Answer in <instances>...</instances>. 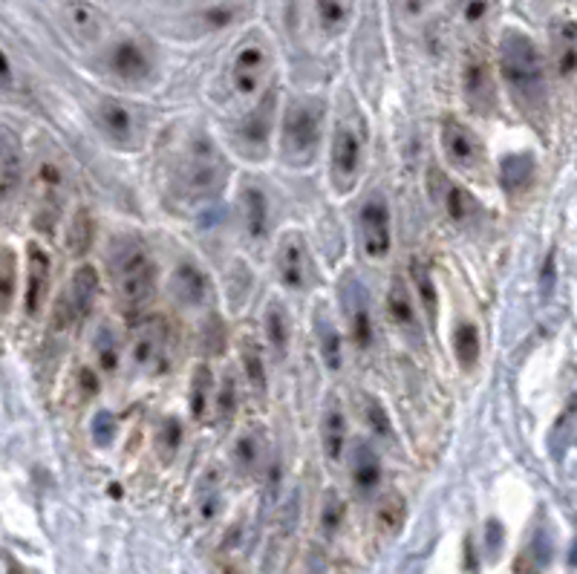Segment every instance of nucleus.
Segmentation results:
<instances>
[{"mask_svg":"<svg viewBox=\"0 0 577 574\" xmlns=\"http://www.w3.org/2000/svg\"><path fill=\"white\" fill-rule=\"evenodd\" d=\"M404 519H407V503H404V496L395 494V491L381 496L379 505H376V526H379L381 535L395 537L402 531Z\"/></svg>","mask_w":577,"mask_h":574,"instance_id":"a878e982","label":"nucleus"},{"mask_svg":"<svg viewBox=\"0 0 577 574\" xmlns=\"http://www.w3.org/2000/svg\"><path fill=\"white\" fill-rule=\"evenodd\" d=\"M180 441H183V427H180L176 418H168L165 427L159 431V448H162V454L171 459L176 454V448H180Z\"/></svg>","mask_w":577,"mask_h":574,"instance_id":"c03bdc74","label":"nucleus"},{"mask_svg":"<svg viewBox=\"0 0 577 574\" xmlns=\"http://www.w3.org/2000/svg\"><path fill=\"white\" fill-rule=\"evenodd\" d=\"M263 433L261 431H245L238 441H234V450H231V459L238 464V471L252 473L257 471V464L263 459Z\"/></svg>","mask_w":577,"mask_h":574,"instance_id":"c85d7f7f","label":"nucleus"},{"mask_svg":"<svg viewBox=\"0 0 577 574\" xmlns=\"http://www.w3.org/2000/svg\"><path fill=\"white\" fill-rule=\"evenodd\" d=\"M344 503H341L338 496L335 494H326L324 505H321V528H324L326 537H333L335 531L341 528V523H344Z\"/></svg>","mask_w":577,"mask_h":574,"instance_id":"37998d69","label":"nucleus"},{"mask_svg":"<svg viewBox=\"0 0 577 574\" xmlns=\"http://www.w3.org/2000/svg\"><path fill=\"white\" fill-rule=\"evenodd\" d=\"M462 93L476 113H488L497 102V84L488 58L480 49H471L462 64Z\"/></svg>","mask_w":577,"mask_h":574,"instance_id":"1a4fd4ad","label":"nucleus"},{"mask_svg":"<svg viewBox=\"0 0 577 574\" xmlns=\"http://www.w3.org/2000/svg\"><path fill=\"white\" fill-rule=\"evenodd\" d=\"M361 159H365V148H361V136L349 125H338L333 136V182L338 191H353L361 173Z\"/></svg>","mask_w":577,"mask_h":574,"instance_id":"9b49d317","label":"nucleus"},{"mask_svg":"<svg viewBox=\"0 0 577 574\" xmlns=\"http://www.w3.org/2000/svg\"><path fill=\"white\" fill-rule=\"evenodd\" d=\"M411 277H413V291L419 295L425 315L436 323V315H439V298H436L434 277H430V272H427L425 260H419V257L411 260Z\"/></svg>","mask_w":577,"mask_h":574,"instance_id":"c756f323","label":"nucleus"},{"mask_svg":"<svg viewBox=\"0 0 577 574\" xmlns=\"http://www.w3.org/2000/svg\"><path fill=\"white\" fill-rule=\"evenodd\" d=\"M111 72L127 84H142L153 72V58L142 41L125 38L111 53Z\"/></svg>","mask_w":577,"mask_h":574,"instance_id":"f8f14e48","label":"nucleus"},{"mask_svg":"<svg viewBox=\"0 0 577 574\" xmlns=\"http://www.w3.org/2000/svg\"><path fill=\"white\" fill-rule=\"evenodd\" d=\"M494 7H497V0H457L459 21L471 26V30H480V26H485L491 21Z\"/></svg>","mask_w":577,"mask_h":574,"instance_id":"4c0bfd02","label":"nucleus"},{"mask_svg":"<svg viewBox=\"0 0 577 574\" xmlns=\"http://www.w3.org/2000/svg\"><path fill=\"white\" fill-rule=\"evenodd\" d=\"M349 330H353V338H356V344L361 349H370L376 332H372L370 307H367L361 289L349 291Z\"/></svg>","mask_w":577,"mask_h":574,"instance_id":"bb28decb","label":"nucleus"},{"mask_svg":"<svg viewBox=\"0 0 577 574\" xmlns=\"http://www.w3.org/2000/svg\"><path fill=\"white\" fill-rule=\"evenodd\" d=\"M49 291V254L41 245L32 243L26 252V295H24V309L26 315L35 318L44 309Z\"/></svg>","mask_w":577,"mask_h":574,"instance_id":"2eb2a0df","label":"nucleus"},{"mask_svg":"<svg viewBox=\"0 0 577 574\" xmlns=\"http://www.w3.org/2000/svg\"><path fill=\"white\" fill-rule=\"evenodd\" d=\"M488 531H491V535H488V540H491V551H497V543H499V526H497V523H491Z\"/></svg>","mask_w":577,"mask_h":574,"instance_id":"603ef678","label":"nucleus"},{"mask_svg":"<svg viewBox=\"0 0 577 574\" xmlns=\"http://www.w3.org/2000/svg\"><path fill=\"white\" fill-rule=\"evenodd\" d=\"M499 180L508 194H522L534 180V159L529 153H511L499 165Z\"/></svg>","mask_w":577,"mask_h":574,"instance_id":"393cba45","label":"nucleus"},{"mask_svg":"<svg viewBox=\"0 0 577 574\" xmlns=\"http://www.w3.org/2000/svg\"><path fill=\"white\" fill-rule=\"evenodd\" d=\"M130 353H134V364L142 372H165L168 367V355H171V330L162 318H148L136 326L134 332V344H130Z\"/></svg>","mask_w":577,"mask_h":574,"instance_id":"423d86ee","label":"nucleus"},{"mask_svg":"<svg viewBox=\"0 0 577 574\" xmlns=\"http://www.w3.org/2000/svg\"><path fill=\"white\" fill-rule=\"evenodd\" d=\"M203 21H206L211 30H220V26H226V24H231V21H234V9H226V7L208 9L206 15H203Z\"/></svg>","mask_w":577,"mask_h":574,"instance_id":"de8ad7c7","label":"nucleus"},{"mask_svg":"<svg viewBox=\"0 0 577 574\" xmlns=\"http://www.w3.org/2000/svg\"><path fill=\"white\" fill-rule=\"evenodd\" d=\"M318 7V24L326 35H338L341 30H347L349 15H353V0H315Z\"/></svg>","mask_w":577,"mask_h":574,"instance_id":"473e14b6","label":"nucleus"},{"mask_svg":"<svg viewBox=\"0 0 577 574\" xmlns=\"http://www.w3.org/2000/svg\"><path fill=\"white\" fill-rule=\"evenodd\" d=\"M93 217H90L88 211H79L76 217H72V222L67 226V240H64V249H67V254H72V257H81V254L88 252L90 243H93Z\"/></svg>","mask_w":577,"mask_h":574,"instance_id":"f704fd0d","label":"nucleus"},{"mask_svg":"<svg viewBox=\"0 0 577 574\" xmlns=\"http://www.w3.org/2000/svg\"><path fill=\"white\" fill-rule=\"evenodd\" d=\"M21 182V145L12 134H3V153H0V191L3 197H12V188Z\"/></svg>","mask_w":577,"mask_h":574,"instance_id":"7c9ffc66","label":"nucleus"},{"mask_svg":"<svg viewBox=\"0 0 577 574\" xmlns=\"http://www.w3.org/2000/svg\"><path fill=\"white\" fill-rule=\"evenodd\" d=\"M95 353H99V361L107 372L119 370V349H116V338L107 326L99 330V338H95Z\"/></svg>","mask_w":577,"mask_h":574,"instance_id":"79ce46f5","label":"nucleus"},{"mask_svg":"<svg viewBox=\"0 0 577 574\" xmlns=\"http://www.w3.org/2000/svg\"><path fill=\"white\" fill-rule=\"evenodd\" d=\"M480 349H483V344H480V332H476L474 323H459L457 332H453V353H457V361L462 364L465 370H471V367L480 361Z\"/></svg>","mask_w":577,"mask_h":574,"instance_id":"72a5a7b5","label":"nucleus"},{"mask_svg":"<svg viewBox=\"0 0 577 574\" xmlns=\"http://www.w3.org/2000/svg\"><path fill=\"white\" fill-rule=\"evenodd\" d=\"M15 252H12V249H3V254H0V303H3V312L12 309V298H15Z\"/></svg>","mask_w":577,"mask_h":574,"instance_id":"58836bf2","label":"nucleus"},{"mask_svg":"<svg viewBox=\"0 0 577 574\" xmlns=\"http://www.w3.org/2000/svg\"><path fill=\"white\" fill-rule=\"evenodd\" d=\"M243 364H245V378H249V384H252L257 393H263V390H266V367H263L261 349L254 344H245Z\"/></svg>","mask_w":577,"mask_h":574,"instance_id":"ea45409f","label":"nucleus"},{"mask_svg":"<svg viewBox=\"0 0 577 574\" xmlns=\"http://www.w3.org/2000/svg\"><path fill=\"white\" fill-rule=\"evenodd\" d=\"M222 176H226V165H222L220 150L214 148L208 136H194L185 148L183 176H180L185 194L194 199L214 197L220 191Z\"/></svg>","mask_w":577,"mask_h":574,"instance_id":"20e7f679","label":"nucleus"},{"mask_svg":"<svg viewBox=\"0 0 577 574\" xmlns=\"http://www.w3.org/2000/svg\"><path fill=\"white\" fill-rule=\"evenodd\" d=\"M32 185H35V199H38V217H35V226H38L41 231L44 229L53 231V222H56L58 208H61L64 185H67L61 162L53 157H41L38 165H35Z\"/></svg>","mask_w":577,"mask_h":574,"instance_id":"0eeeda50","label":"nucleus"},{"mask_svg":"<svg viewBox=\"0 0 577 574\" xmlns=\"http://www.w3.org/2000/svg\"><path fill=\"white\" fill-rule=\"evenodd\" d=\"M309 252L301 234H286L277 249V277L286 289H303L309 284Z\"/></svg>","mask_w":577,"mask_h":574,"instance_id":"ddd939ff","label":"nucleus"},{"mask_svg":"<svg viewBox=\"0 0 577 574\" xmlns=\"http://www.w3.org/2000/svg\"><path fill=\"white\" fill-rule=\"evenodd\" d=\"M234 407H238V387H234V378H226L217 393V416L231 418L234 416Z\"/></svg>","mask_w":577,"mask_h":574,"instance_id":"a18cd8bd","label":"nucleus"},{"mask_svg":"<svg viewBox=\"0 0 577 574\" xmlns=\"http://www.w3.org/2000/svg\"><path fill=\"white\" fill-rule=\"evenodd\" d=\"M321 130H324V107L318 102H292L286 107L280 150L289 165H309L321 148Z\"/></svg>","mask_w":577,"mask_h":574,"instance_id":"7ed1b4c3","label":"nucleus"},{"mask_svg":"<svg viewBox=\"0 0 577 574\" xmlns=\"http://www.w3.org/2000/svg\"><path fill=\"white\" fill-rule=\"evenodd\" d=\"M269 49L261 38H249L245 44H240L229 67V81L234 95L238 99H254L261 93L266 76H269Z\"/></svg>","mask_w":577,"mask_h":574,"instance_id":"39448f33","label":"nucleus"},{"mask_svg":"<svg viewBox=\"0 0 577 574\" xmlns=\"http://www.w3.org/2000/svg\"><path fill=\"white\" fill-rule=\"evenodd\" d=\"M99 291H102V284H99V272H95L93 266H79L76 272H72V280H70V289H67V295H70L72 307H76V312L81 315H90L95 307V300H99Z\"/></svg>","mask_w":577,"mask_h":574,"instance_id":"4be33fe9","label":"nucleus"},{"mask_svg":"<svg viewBox=\"0 0 577 574\" xmlns=\"http://www.w3.org/2000/svg\"><path fill=\"white\" fill-rule=\"evenodd\" d=\"M552 67L557 79H577V24L569 18L552 24Z\"/></svg>","mask_w":577,"mask_h":574,"instance_id":"dca6fc26","label":"nucleus"},{"mask_svg":"<svg viewBox=\"0 0 577 574\" xmlns=\"http://www.w3.org/2000/svg\"><path fill=\"white\" fill-rule=\"evenodd\" d=\"M263 326H266V341H269L275 358H284L286 349H289V318H286V309L280 303H269Z\"/></svg>","mask_w":577,"mask_h":574,"instance_id":"2f4dec72","label":"nucleus"},{"mask_svg":"<svg viewBox=\"0 0 577 574\" xmlns=\"http://www.w3.org/2000/svg\"><path fill=\"white\" fill-rule=\"evenodd\" d=\"M171 291L183 307H199L208 298V277L194 263H180L171 275Z\"/></svg>","mask_w":577,"mask_h":574,"instance_id":"6ab92c4d","label":"nucleus"},{"mask_svg":"<svg viewBox=\"0 0 577 574\" xmlns=\"http://www.w3.org/2000/svg\"><path fill=\"white\" fill-rule=\"evenodd\" d=\"M99 127L111 142L130 148L139 139V122H136L134 111L122 102H104L99 107Z\"/></svg>","mask_w":577,"mask_h":574,"instance_id":"a211bd4d","label":"nucleus"},{"mask_svg":"<svg viewBox=\"0 0 577 574\" xmlns=\"http://www.w3.org/2000/svg\"><path fill=\"white\" fill-rule=\"evenodd\" d=\"M427 3H430V0H404V7H407L411 15H422V12L427 9Z\"/></svg>","mask_w":577,"mask_h":574,"instance_id":"3c124183","label":"nucleus"},{"mask_svg":"<svg viewBox=\"0 0 577 574\" xmlns=\"http://www.w3.org/2000/svg\"><path fill=\"white\" fill-rule=\"evenodd\" d=\"M64 26L81 44H95L104 35V12L90 0H70L64 7Z\"/></svg>","mask_w":577,"mask_h":574,"instance_id":"f3484780","label":"nucleus"},{"mask_svg":"<svg viewBox=\"0 0 577 574\" xmlns=\"http://www.w3.org/2000/svg\"><path fill=\"white\" fill-rule=\"evenodd\" d=\"M349 473H353V482L361 494H372L379 489L381 482V462L376 457V450L367 448L365 441H358L353 448V457H349Z\"/></svg>","mask_w":577,"mask_h":574,"instance_id":"412c9836","label":"nucleus"},{"mask_svg":"<svg viewBox=\"0 0 577 574\" xmlns=\"http://www.w3.org/2000/svg\"><path fill=\"white\" fill-rule=\"evenodd\" d=\"M243 217H245V231L252 240H261L269 229V199L261 188L245 185L243 191Z\"/></svg>","mask_w":577,"mask_h":574,"instance_id":"b1692460","label":"nucleus"},{"mask_svg":"<svg viewBox=\"0 0 577 574\" xmlns=\"http://www.w3.org/2000/svg\"><path fill=\"white\" fill-rule=\"evenodd\" d=\"M430 182H434V197L442 203L445 214H448L457 226H468L471 220H476L480 205H476V199L471 197L462 185L445 180V173L436 171V168L430 171Z\"/></svg>","mask_w":577,"mask_h":574,"instance_id":"4468645a","label":"nucleus"},{"mask_svg":"<svg viewBox=\"0 0 577 574\" xmlns=\"http://www.w3.org/2000/svg\"><path fill=\"white\" fill-rule=\"evenodd\" d=\"M111 272L116 280L122 303L127 307H142L153 295L157 272H153L151 252L145 249L139 237H122L111 252Z\"/></svg>","mask_w":577,"mask_h":574,"instance_id":"f03ea898","label":"nucleus"},{"mask_svg":"<svg viewBox=\"0 0 577 574\" xmlns=\"http://www.w3.org/2000/svg\"><path fill=\"white\" fill-rule=\"evenodd\" d=\"M442 150L445 157H448V162H451L457 171L476 173L485 162V150L483 145H480V139L471 134V127H465L462 122H457V118H445Z\"/></svg>","mask_w":577,"mask_h":574,"instance_id":"6e6552de","label":"nucleus"},{"mask_svg":"<svg viewBox=\"0 0 577 574\" xmlns=\"http://www.w3.org/2000/svg\"><path fill=\"white\" fill-rule=\"evenodd\" d=\"M321 436H324V448L326 457L341 459L344 454V439H347V418H344V410H338L335 404H330L324 413V422H321Z\"/></svg>","mask_w":577,"mask_h":574,"instance_id":"cd10ccee","label":"nucleus"},{"mask_svg":"<svg viewBox=\"0 0 577 574\" xmlns=\"http://www.w3.org/2000/svg\"><path fill=\"white\" fill-rule=\"evenodd\" d=\"M318 344H321V355H324V361L330 370H338L341 367V335L338 330H335L333 323H321V338H318Z\"/></svg>","mask_w":577,"mask_h":574,"instance_id":"a19ab883","label":"nucleus"},{"mask_svg":"<svg viewBox=\"0 0 577 574\" xmlns=\"http://www.w3.org/2000/svg\"><path fill=\"white\" fill-rule=\"evenodd\" d=\"M81 378V390H84V395H95L99 393V384H95V376L90 370H81L79 372Z\"/></svg>","mask_w":577,"mask_h":574,"instance_id":"09e8293b","label":"nucleus"},{"mask_svg":"<svg viewBox=\"0 0 577 574\" xmlns=\"http://www.w3.org/2000/svg\"><path fill=\"white\" fill-rule=\"evenodd\" d=\"M358 229H361V245H365L367 257L370 260L388 257L390 243H393V234H390V208L379 194L367 199L365 208H361Z\"/></svg>","mask_w":577,"mask_h":574,"instance_id":"9d476101","label":"nucleus"},{"mask_svg":"<svg viewBox=\"0 0 577 574\" xmlns=\"http://www.w3.org/2000/svg\"><path fill=\"white\" fill-rule=\"evenodd\" d=\"M499 72L517 102L526 111H538L546 102V64L538 44L520 30H506L499 41Z\"/></svg>","mask_w":577,"mask_h":574,"instance_id":"f257e3e1","label":"nucleus"},{"mask_svg":"<svg viewBox=\"0 0 577 574\" xmlns=\"http://www.w3.org/2000/svg\"><path fill=\"white\" fill-rule=\"evenodd\" d=\"M388 315L390 321L399 326V330L411 332V335H419V318H416V309H413V298L411 291H407V286L395 277L393 284H390L388 289Z\"/></svg>","mask_w":577,"mask_h":574,"instance_id":"5701e85b","label":"nucleus"},{"mask_svg":"<svg viewBox=\"0 0 577 574\" xmlns=\"http://www.w3.org/2000/svg\"><path fill=\"white\" fill-rule=\"evenodd\" d=\"M0 84H3V90L12 87V64H9L7 53H3V58H0Z\"/></svg>","mask_w":577,"mask_h":574,"instance_id":"8fccbe9b","label":"nucleus"},{"mask_svg":"<svg viewBox=\"0 0 577 574\" xmlns=\"http://www.w3.org/2000/svg\"><path fill=\"white\" fill-rule=\"evenodd\" d=\"M217 512H220V477L217 471H208L197 496V514L203 523H211Z\"/></svg>","mask_w":577,"mask_h":574,"instance_id":"e433bc0d","label":"nucleus"},{"mask_svg":"<svg viewBox=\"0 0 577 574\" xmlns=\"http://www.w3.org/2000/svg\"><path fill=\"white\" fill-rule=\"evenodd\" d=\"M214 399V376L208 370V364H199L194 370V381H191V413L194 418H206L208 407Z\"/></svg>","mask_w":577,"mask_h":574,"instance_id":"c9c22d12","label":"nucleus"},{"mask_svg":"<svg viewBox=\"0 0 577 574\" xmlns=\"http://www.w3.org/2000/svg\"><path fill=\"white\" fill-rule=\"evenodd\" d=\"M269 130H272V99L252 107V116L245 118V125L240 127V142L249 150V157H263V150L269 145Z\"/></svg>","mask_w":577,"mask_h":574,"instance_id":"aec40b11","label":"nucleus"},{"mask_svg":"<svg viewBox=\"0 0 577 574\" xmlns=\"http://www.w3.org/2000/svg\"><path fill=\"white\" fill-rule=\"evenodd\" d=\"M113 436H116V418L111 416V413H99L93 422V439L95 445H102V448H107L113 441Z\"/></svg>","mask_w":577,"mask_h":574,"instance_id":"49530a36","label":"nucleus"}]
</instances>
